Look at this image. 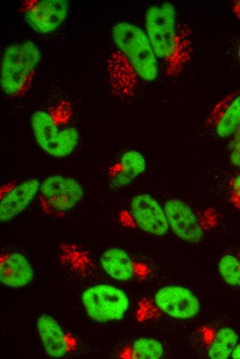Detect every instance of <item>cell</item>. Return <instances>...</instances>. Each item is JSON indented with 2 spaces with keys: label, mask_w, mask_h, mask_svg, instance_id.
Returning <instances> with one entry per match:
<instances>
[{
  "label": "cell",
  "mask_w": 240,
  "mask_h": 359,
  "mask_svg": "<svg viewBox=\"0 0 240 359\" xmlns=\"http://www.w3.org/2000/svg\"><path fill=\"white\" fill-rule=\"evenodd\" d=\"M112 37L116 50L110 70L115 91L130 95L139 81L151 82L157 78L159 64L145 30L121 21L113 26Z\"/></svg>",
  "instance_id": "1"
},
{
  "label": "cell",
  "mask_w": 240,
  "mask_h": 359,
  "mask_svg": "<svg viewBox=\"0 0 240 359\" xmlns=\"http://www.w3.org/2000/svg\"><path fill=\"white\" fill-rule=\"evenodd\" d=\"M146 33L153 52L165 73L179 75L190 63L193 35L180 19L174 6L168 1L150 6L145 15Z\"/></svg>",
  "instance_id": "2"
},
{
  "label": "cell",
  "mask_w": 240,
  "mask_h": 359,
  "mask_svg": "<svg viewBox=\"0 0 240 359\" xmlns=\"http://www.w3.org/2000/svg\"><path fill=\"white\" fill-rule=\"evenodd\" d=\"M41 59L37 46L26 41L9 46L3 55L1 64V89L10 96L24 93Z\"/></svg>",
  "instance_id": "3"
},
{
  "label": "cell",
  "mask_w": 240,
  "mask_h": 359,
  "mask_svg": "<svg viewBox=\"0 0 240 359\" xmlns=\"http://www.w3.org/2000/svg\"><path fill=\"white\" fill-rule=\"evenodd\" d=\"M170 230L180 240L199 243L218 222L213 208L198 209L179 198H170L163 205Z\"/></svg>",
  "instance_id": "4"
},
{
  "label": "cell",
  "mask_w": 240,
  "mask_h": 359,
  "mask_svg": "<svg viewBox=\"0 0 240 359\" xmlns=\"http://www.w3.org/2000/svg\"><path fill=\"white\" fill-rule=\"evenodd\" d=\"M30 126L38 146L52 157H66L78 145V130L71 125L61 124V120L48 111L34 112Z\"/></svg>",
  "instance_id": "5"
},
{
  "label": "cell",
  "mask_w": 240,
  "mask_h": 359,
  "mask_svg": "<svg viewBox=\"0 0 240 359\" xmlns=\"http://www.w3.org/2000/svg\"><path fill=\"white\" fill-rule=\"evenodd\" d=\"M81 301L92 320L111 322L123 320L130 307V300L122 289L108 283H99L83 290Z\"/></svg>",
  "instance_id": "6"
},
{
  "label": "cell",
  "mask_w": 240,
  "mask_h": 359,
  "mask_svg": "<svg viewBox=\"0 0 240 359\" xmlns=\"http://www.w3.org/2000/svg\"><path fill=\"white\" fill-rule=\"evenodd\" d=\"M84 195L83 186L75 178L52 175L41 182L37 197L44 213L61 217L76 207Z\"/></svg>",
  "instance_id": "7"
},
{
  "label": "cell",
  "mask_w": 240,
  "mask_h": 359,
  "mask_svg": "<svg viewBox=\"0 0 240 359\" xmlns=\"http://www.w3.org/2000/svg\"><path fill=\"white\" fill-rule=\"evenodd\" d=\"M124 217H128L126 224L150 235L163 236L170 231L163 206L148 193L133 196L128 202Z\"/></svg>",
  "instance_id": "8"
},
{
  "label": "cell",
  "mask_w": 240,
  "mask_h": 359,
  "mask_svg": "<svg viewBox=\"0 0 240 359\" xmlns=\"http://www.w3.org/2000/svg\"><path fill=\"white\" fill-rule=\"evenodd\" d=\"M155 307L163 314L176 320H187L200 312L201 302L189 288L168 284L159 288L154 295Z\"/></svg>",
  "instance_id": "9"
},
{
  "label": "cell",
  "mask_w": 240,
  "mask_h": 359,
  "mask_svg": "<svg viewBox=\"0 0 240 359\" xmlns=\"http://www.w3.org/2000/svg\"><path fill=\"white\" fill-rule=\"evenodd\" d=\"M40 184L34 177L3 183L0 188L1 222H9L22 213L38 196Z\"/></svg>",
  "instance_id": "10"
},
{
  "label": "cell",
  "mask_w": 240,
  "mask_h": 359,
  "mask_svg": "<svg viewBox=\"0 0 240 359\" xmlns=\"http://www.w3.org/2000/svg\"><path fill=\"white\" fill-rule=\"evenodd\" d=\"M24 20L37 32L47 34L57 30L68 12L66 0L29 1L23 3Z\"/></svg>",
  "instance_id": "11"
},
{
  "label": "cell",
  "mask_w": 240,
  "mask_h": 359,
  "mask_svg": "<svg viewBox=\"0 0 240 359\" xmlns=\"http://www.w3.org/2000/svg\"><path fill=\"white\" fill-rule=\"evenodd\" d=\"M206 126L219 138L234 135L240 126V90L226 95L214 106Z\"/></svg>",
  "instance_id": "12"
},
{
  "label": "cell",
  "mask_w": 240,
  "mask_h": 359,
  "mask_svg": "<svg viewBox=\"0 0 240 359\" xmlns=\"http://www.w3.org/2000/svg\"><path fill=\"white\" fill-rule=\"evenodd\" d=\"M36 326L42 347L48 357L61 358L74 349V340L52 316L41 314Z\"/></svg>",
  "instance_id": "13"
},
{
  "label": "cell",
  "mask_w": 240,
  "mask_h": 359,
  "mask_svg": "<svg viewBox=\"0 0 240 359\" xmlns=\"http://www.w3.org/2000/svg\"><path fill=\"white\" fill-rule=\"evenodd\" d=\"M34 269L29 260L20 252L1 254L0 281L8 287L18 289L27 286L34 278Z\"/></svg>",
  "instance_id": "14"
},
{
  "label": "cell",
  "mask_w": 240,
  "mask_h": 359,
  "mask_svg": "<svg viewBox=\"0 0 240 359\" xmlns=\"http://www.w3.org/2000/svg\"><path fill=\"white\" fill-rule=\"evenodd\" d=\"M146 169V160L142 153L136 150L123 153L109 168L110 186L121 188L130 184Z\"/></svg>",
  "instance_id": "15"
},
{
  "label": "cell",
  "mask_w": 240,
  "mask_h": 359,
  "mask_svg": "<svg viewBox=\"0 0 240 359\" xmlns=\"http://www.w3.org/2000/svg\"><path fill=\"white\" fill-rule=\"evenodd\" d=\"M99 264L103 271L118 282H128L137 274V265L130 254L119 247H110L99 256Z\"/></svg>",
  "instance_id": "16"
},
{
  "label": "cell",
  "mask_w": 240,
  "mask_h": 359,
  "mask_svg": "<svg viewBox=\"0 0 240 359\" xmlns=\"http://www.w3.org/2000/svg\"><path fill=\"white\" fill-rule=\"evenodd\" d=\"M237 332L230 327H222L214 331L207 347V356L211 359H228L239 342Z\"/></svg>",
  "instance_id": "17"
},
{
  "label": "cell",
  "mask_w": 240,
  "mask_h": 359,
  "mask_svg": "<svg viewBox=\"0 0 240 359\" xmlns=\"http://www.w3.org/2000/svg\"><path fill=\"white\" fill-rule=\"evenodd\" d=\"M129 358L136 359H159L165 353L163 344L151 337H140L135 339L129 349Z\"/></svg>",
  "instance_id": "18"
},
{
  "label": "cell",
  "mask_w": 240,
  "mask_h": 359,
  "mask_svg": "<svg viewBox=\"0 0 240 359\" xmlns=\"http://www.w3.org/2000/svg\"><path fill=\"white\" fill-rule=\"evenodd\" d=\"M217 271L225 283L240 288V253L222 255L217 264Z\"/></svg>",
  "instance_id": "19"
},
{
  "label": "cell",
  "mask_w": 240,
  "mask_h": 359,
  "mask_svg": "<svg viewBox=\"0 0 240 359\" xmlns=\"http://www.w3.org/2000/svg\"><path fill=\"white\" fill-rule=\"evenodd\" d=\"M228 194L230 203L240 212V172L230 179Z\"/></svg>",
  "instance_id": "20"
},
{
  "label": "cell",
  "mask_w": 240,
  "mask_h": 359,
  "mask_svg": "<svg viewBox=\"0 0 240 359\" xmlns=\"http://www.w3.org/2000/svg\"><path fill=\"white\" fill-rule=\"evenodd\" d=\"M232 137L230 150L236 151L240 153V126Z\"/></svg>",
  "instance_id": "21"
},
{
  "label": "cell",
  "mask_w": 240,
  "mask_h": 359,
  "mask_svg": "<svg viewBox=\"0 0 240 359\" xmlns=\"http://www.w3.org/2000/svg\"><path fill=\"white\" fill-rule=\"evenodd\" d=\"M230 358L240 359V342H238L233 348Z\"/></svg>",
  "instance_id": "22"
},
{
  "label": "cell",
  "mask_w": 240,
  "mask_h": 359,
  "mask_svg": "<svg viewBox=\"0 0 240 359\" xmlns=\"http://www.w3.org/2000/svg\"><path fill=\"white\" fill-rule=\"evenodd\" d=\"M232 10L235 16L240 19V0L234 1L232 4Z\"/></svg>",
  "instance_id": "23"
},
{
  "label": "cell",
  "mask_w": 240,
  "mask_h": 359,
  "mask_svg": "<svg viewBox=\"0 0 240 359\" xmlns=\"http://www.w3.org/2000/svg\"><path fill=\"white\" fill-rule=\"evenodd\" d=\"M238 56H239V58L240 59V44H239V48H238Z\"/></svg>",
  "instance_id": "24"
}]
</instances>
